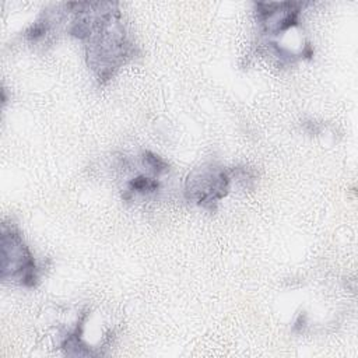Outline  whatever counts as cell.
<instances>
[{
	"label": "cell",
	"instance_id": "obj_4",
	"mask_svg": "<svg viewBox=\"0 0 358 358\" xmlns=\"http://www.w3.org/2000/svg\"><path fill=\"white\" fill-rule=\"evenodd\" d=\"M301 3H256V18L267 35L285 34L299 22Z\"/></svg>",
	"mask_w": 358,
	"mask_h": 358
},
{
	"label": "cell",
	"instance_id": "obj_1",
	"mask_svg": "<svg viewBox=\"0 0 358 358\" xmlns=\"http://www.w3.org/2000/svg\"><path fill=\"white\" fill-rule=\"evenodd\" d=\"M70 6L74 15L69 32L85 42L88 66L99 84H105L136 55L134 45L124 32L117 4L84 1Z\"/></svg>",
	"mask_w": 358,
	"mask_h": 358
},
{
	"label": "cell",
	"instance_id": "obj_2",
	"mask_svg": "<svg viewBox=\"0 0 358 358\" xmlns=\"http://www.w3.org/2000/svg\"><path fill=\"white\" fill-rule=\"evenodd\" d=\"M1 278H11L27 288L36 287L39 281V267L31 249L20 231L6 222L1 225Z\"/></svg>",
	"mask_w": 358,
	"mask_h": 358
},
{
	"label": "cell",
	"instance_id": "obj_3",
	"mask_svg": "<svg viewBox=\"0 0 358 358\" xmlns=\"http://www.w3.org/2000/svg\"><path fill=\"white\" fill-rule=\"evenodd\" d=\"M231 185V175L224 166L207 164L192 171L186 180V197L197 206L213 211Z\"/></svg>",
	"mask_w": 358,
	"mask_h": 358
},
{
	"label": "cell",
	"instance_id": "obj_5",
	"mask_svg": "<svg viewBox=\"0 0 358 358\" xmlns=\"http://www.w3.org/2000/svg\"><path fill=\"white\" fill-rule=\"evenodd\" d=\"M159 180L157 176H145L144 173H140L134 178H131L124 187L123 199L124 200H134L137 197H145L152 193H155L159 189Z\"/></svg>",
	"mask_w": 358,
	"mask_h": 358
},
{
	"label": "cell",
	"instance_id": "obj_6",
	"mask_svg": "<svg viewBox=\"0 0 358 358\" xmlns=\"http://www.w3.org/2000/svg\"><path fill=\"white\" fill-rule=\"evenodd\" d=\"M141 164L144 166H147V171L154 176L162 175V173L168 172V169H169V165L166 164V161H164L159 155H157L151 151H144L143 152Z\"/></svg>",
	"mask_w": 358,
	"mask_h": 358
}]
</instances>
